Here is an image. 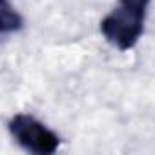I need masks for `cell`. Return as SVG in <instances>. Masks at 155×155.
Returning a JSON list of instances; mask_svg holds the SVG:
<instances>
[{
  "mask_svg": "<svg viewBox=\"0 0 155 155\" xmlns=\"http://www.w3.org/2000/svg\"><path fill=\"white\" fill-rule=\"evenodd\" d=\"M2 24H0V29L2 33H9V31H18L22 28V17L9 6V0H2Z\"/></svg>",
  "mask_w": 155,
  "mask_h": 155,
  "instance_id": "cell-3",
  "label": "cell"
},
{
  "mask_svg": "<svg viewBox=\"0 0 155 155\" xmlns=\"http://www.w3.org/2000/svg\"><path fill=\"white\" fill-rule=\"evenodd\" d=\"M120 2H131V4H139V6L148 8V4L151 2V0H120Z\"/></svg>",
  "mask_w": 155,
  "mask_h": 155,
  "instance_id": "cell-4",
  "label": "cell"
},
{
  "mask_svg": "<svg viewBox=\"0 0 155 155\" xmlns=\"http://www.w3.org/2000/svg\"><path fill=\"white\" fill-rule=\"evenodd\" d=\"M146 8L131 2H120L110 15L101 20V33L120 51L131 49L144 33Z\"/></svg>",
  "mask_w": 155,
  "mask_h": 155,
  "instance_id": "cell-1",
  "label": "cell"
},
{
  "mask_svg": "<svg viewBox=\"0 0 155 155\" xmlns=\"http://www.w3.org/2000/svg\"><path fill=\"white\" fill-rule=\"evenodd\" d=\"M9 131L15 140L37 155H51L60 146V137L31 115L18 113L9 120Z\"/></svg>",
  "mask_w": 155,
  "mask_h": 155,
  "instance_id": "cell-2",
  "label": "cell"
}]
</instances>
